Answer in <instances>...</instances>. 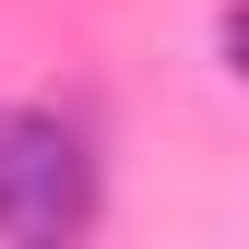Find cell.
I'll return each instance as SVG.
<instances>
[{"label": "cell", "mask_w": 249, "mask_h": 249, "mask_svg": "<svg viewBox=\"0 0 249 249\" xmlns=\"http://www.w3.org/2000/svg\"><path fill=\"white\" fill-rule=\"evenodd\" d=\"M95 226V154H83L71 119L48 107H0V237L59 249Z\"/></svg>", "instance_id": "cell-1"}]
</instances>
